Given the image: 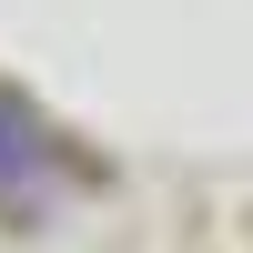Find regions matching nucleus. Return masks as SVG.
<instances>
[{
	"mask_svg": "<svg viewBox=\"0 0 253 253\" xmlns=\"http://www.w3.org/2000/svg\"><path fill=\"white\" fill-rule=\"evenodd\" d=\"M41 172H51V132H41V112L20 91H0V193H20Z\"/></svg>",
	"mask_w": 253,
	"mask_h": 253,
	"instance_id": "1",
	"label": "nucleus"
}]
</instances>
